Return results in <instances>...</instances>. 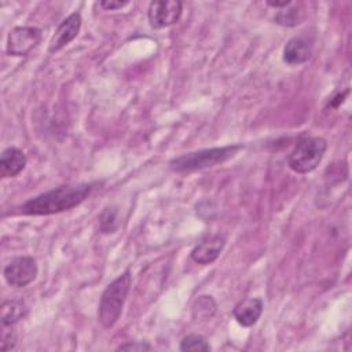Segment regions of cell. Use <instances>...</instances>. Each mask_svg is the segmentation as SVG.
Here are the masks:
<instances>
[{
  "mask_svg": "<svg viewBox=\"0 0 352 352\" xmlns=\"http://www.w3.org/2000/svg\"><path fill=\"white\" fill-rule=\"evenodd\" d=\"M100 7L106 11H113V10H121L122 7H125L126 4H129L128 0H102Z\"/></svg>",
  "mask_w": 352,
  "mask_h": 352,
  "instance_id": "cell-20",
  "label": "cell"
},
{
  "mask_svg": "<svg viewBox=\"0 0 352 352\" xmlns=\"http://www.w3.org/2000/svg\"><path fill=\"white\" fill-rule=\"evenodd\" d=\"M302 18H304V14L300 10V7H297L294 3H292L289 7H285L280 11H278L274 16V21H275V23H278L280 26L293 28V26H297L298 23H301Z\"/></svg>",
  "mask_w": 352,
  "mask_h": 352,
  "instance_id": "cell-15",
  "label": "cell"
},
{
  "mask_svg": "<svg viewBox=\"0 0 352 352\" xmlns=\"http://www.w3.org/2000/svg\"><path fill=\"white\" fill-rule=\"evenodd\" d=\"M38 272L37 261L32 256H19L12 258L3 270V276L10 286L25 287L32 283Z\"/></svg>",
  "mask_w": 352,
  "mask_h": 352,
  "instance_id": "cell-5",
  "label": "cell"
},
{
  "mask_svg": "<svg viewBox=\"0 0 352 352\" xmlns=\"http://www.w3.org/2000/svg\"><path fill=\"white\" fill-rule=\"evenodd\" d=\"M41 41V30L36 26H16L7 37V54L26 56Z\"/></svg>",
  "mask_w": 352,
  "mask_h": 352,
  "instance_id": "cell-6",
  "label": "cell"
},
{
  "mask_svg": "<svg viewBox=\"0 0 352 352\" xmlns=\"http://www.w3.org/2000/svg\"><path fill=\"white\" fill-rule=\"evenodd\" d=\"M327 150L326 139L308 136L301 139L287 157L289 168L296 173H309L318 168Z\"/></svg>",
  "mask_w": 352,
  "mask_h": 352,
  "instance_id": "cell-4",
  "label": "cell"
},
{
  "mask_svg": "<svg viewBox=\"0 0 352 352\" xmlns=\"http://www.w3.org/2000/svg\"><path fill=\"white\" fill-rule=\"evenodd\" d=\"M15 344H16V334L12 330V324L10 326V329H6V326H3L0 349L1 351H10V349H12L15 346Z\"/></svg>",
  "mask_w": 352,
  "mask_h": 352,
  "instance_id": "cell-18",
  "label": "cell"
},
{
  "mask_svg": "<svg viewBox=\"0 0 352 352\" xmlns=\"http://www.w3.org/2000/svg\"><path fill=\"white\" fill-rule=\"evenodd\" d=\"M183 4L179 0H155L147 10V18L154 29H164L176 23L182 15Z\"/></svg>",
  "mask_w": 352,
  "mask_h": 352,
  "instance_id": "cell-7",
  "label": "cell"
},
{
  "mask_svg": "<svg viewBox=\"0 0 352 352\" xmlns=\"http://www.w3.org/2000/svg\"><path fill=\"white\" fill-rule=\"evenodd\" d=\"M315 36L308 32H302L292 37L283 47V62L296 66L307 62L314 54Z\"/></svg>",
  "mask_w": 352,
  "mask_h": 352,
  "instance_id": "cell-8",
  "label": "cell"
},
{
  "mask_svg": "<svg viewBox=\"0 0 352 352\" xmlns=\"http://www.w3.org/2000/svg\"><path fill=\"white\" fill-rule=\"evenodd\" d=\"M216 309H217V304L212 296H199L194 301L191 312H192L194 319L208 320V319L213 318V315L216 314Z\"/></svg>",
  "mask_w": 352,
  "mask_h": 352,
  "instance_id": "cell-14",
  "label": "cell"
},
{
  "mask_svg": "<svg viewBox=\"0 0 352 352\" xmlns=\"http://www.w3.org/2000/svg\"><path fill=\"white\" fill-rule=\"evenodd\" d=\"M263 314V301L257 297H245L232 309L235 320L243 327H252Z\"/></svg>",
  "mask_w": 352,
  "mask_h": 352,
  "instance_id": "cell-11",
  "label": "cell"
},
{
  "mask_svg": "<svg viewBox=\"0 0 352 352\" xmlns=\"http://www.w3.org/2000/svg\"><path fill=\"white\" fill-rule=\"evenodd\" d=\"M1 324L11 326L19 322L25 314L26 307L21 300H6L1 304Z\"/></svg>",
  "mask_w": 352,
  "mask_h": 352,
  "instance_id": "cell-13",
  "label": "cell"
},
{
  "mask_svg": "<svg viewBox=\"0 0 352 352\" xmlns=\"http://www.w3.org/2000/svg\"><path fill=\"white\" fill-rule=\"evenodd\" d=\"M132 283V275L129 270H125L113 282H110L103 290L98 307V319L106 329L113 327L121 316L124 302L129 293Z\"/></svg>",
  "mask_w": 352,
  "mask_h": 352,
  "instance_id": "cell-2",
  "label": "cell"
},
{
  "mask_svg": "<svg viewBox=\"0 0 352 352\" xmlns=\"http://www.w3.org/2000/svg\"><path fill=\"white\" fill-rule=\"evenodd\" d=\"M349 94V89H345L344 92H336L331 98H329V106L330 107H338Z\"/></svg>",
  "mask_w": 352,
  "mask_h": 352,
  "instance_id": "cell-21",
  "label": "cell"
},
{
  "mask_svg": "<svg viewBox=\"0 0 352 352\" xmlns=\"http://www.w3.org/2000/svg\"><path fill=\"white\" fill-rule=\"evenodd\" d=\"M26 155L18 147H7L0 155V175L3 179L18 176L26 166Z\"/></svg>",
  "mask_w": 352,
  "mask_h": 352,
  "instance_id": "cell-12",
  "label": "cell"
},
{
  "mask_svg": "<svg viewBox=\"0 0 352 352\" xmlns=\"http://www.w3.org/2000/svg\"><path fill=\"white\" fill-rule=\"evenodd\" d=\"M92 191V184L78 183L59 186L54 190L43 192L28 199L21 212L29 216H47L60 213L78 206Z\"/></svg>",
  "mask_w": 352,
  "mask_h": 352,
  "instance_id": "cell-1",
  "label": "cell"
},
{
  "mask_svg": "<svg viewBox=\"0 0 352 352\" xmlns=\"http://www.w3.org/2000/svg\"><path fill=\"white\" fill-rule=\"evenodd\" d=\"M242 148H243L242 144H228L223 147L202 148L198 151L186 153L170 160L169 169L176 173H187V172L210 168L232 158Z\"/></svg>",
  "mask_w": 352,
  "mask_h": 352,
  "instance_id": "cell-3",
  "label": "cell"
},
{
  "mask_svg": "<svg viewBox=\"0 0 352 352\" xmlns=\"http://www.w3.org/2000/svg\"><path fill=\"white\" fill-rule=\"evenodd\" d=\"M226 245V238L220 234L212 235L208 239L199 242L197 246L190 253V257L197 263V264H210L213 263L221 253Z\"/></svg>",
  "mask_w": 352,
  "mask_h": 352,
  "instance_id": "cell-10",
  "label": "cell"
},
{
  "mask_svg": "<svg viewBox=\"0 0 352 352\" xmlns=\"http://www.w3.org/2000/svg\"><path fill=\"white\" fill-rule=\"evenodd\" d=\"M153 346L146 341H128L117 346V351H150Z\"/></svg>",
  "mask_w": 352,
  "mask_h": 352,
  "instance_id": "cell-19",
  "label": "cell"
},
{
  "mask_svg": "<svg viewBox=\"0 0 352 352\" xmlns=\"http://www.w3.org/2000/svg\"><path fill=\"white\" fill-rule=\"evenodd\" d=\"M99 224H100L102 232L104 234L114 232L120 224L117 208H106L99 216Z\"/></svg>",
  "mask_w": 352,
  "mask_h": 352,
  "instance_id": "cell-17",
  "label": "cell"
},
{
  "mask_svg": "<svg viewBox=\"0 0 352 352\" xmlns=\"http://www.w3.org/2000/svg\"><path fill=\"white\" fill-rule=\"evenodd\" d=\"M180 351L183 352H206L210 351V345L206 338L201 334H187L180 341Z\"/></svg>",
  "mask_w": 352,
  "mask_h": 352,
  "instance_id": "cell-16",
  "label": "cell"
},
{
  "mask_svg": "<svg viewBox=\"0 0 352 352\" xmlns=\"http://www.w3.org/2000/svg\"><path fill=\"white\" fill-rule=\"evenodd\" d=\"M293 1L290 0H282V1H274V0H267V6L272 7V8H285L289 7Z\"/></svg>",
  "mask_w": 352,
  "mask_h": 352,
  "instance_id": "cell-22",
  "label": "cell"
},
{
  "mask_svg": "<svg viewBox=\"0 0 352 352\" xmlns=\"http://www.w3.org/2000/svg\"><path fill=\"white\" fill-rule=\"evenodd\" d=\"M81 23H82V18H81V14L78 11L66 16L59 23V26L56 28L55 33L52 34V37L50 40L48 52L55 54V52L60 51L62 48H65L69 43H72L77 37V34L80 33Z\"/></svg>",
  "mask_w": 352,
  "mask_h": 352,
  "instance_id": "cell-9",
  "label": "cell"
}]
</instances>
